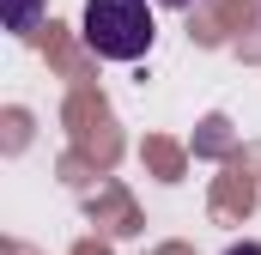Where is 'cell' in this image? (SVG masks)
<instances>
[{
	"mask_svg": "<svg viewBox=\"0 0 261 255\" xmlns=\"http://www.w3.org/2000/svg\"><path fill=\"white\" fill-rule=\"evenodd\" d=\"M152 6H170V12H189L195 0H152Z\"/></svg>",
	"mask_w": 261,
	"mask_h": 255,
	"instance_id": "4",
	"label": "cell"
},
{
	"mask_svg": "<svg viewBox=\"0 0 261 255\" xmlns=\"http://www.w3.org/2000/svg\"><path fill=\"white\" fill-rule=\"evenodd\" d=\"M79 37L97 61H140L158 37L152 24V0H85Z\"/></svg>",
	"mask_w": 261,
	"mask_h": 255,
	"instance_id": "1",
	"label": "cell"
},
{
	"mask_svg": "<svg viewBox=\"0 0 261 255\" xmlns=\"http://www.w3.org/2000/svg\"><path fill=\"white\" fill-rule=\"evenodd\" d=\"M37 18H43V0H6V31L12 37H31Z\"/></svg>",
	"mask_w": 261,
	"mask_h": 255,
	"instance_id": "2",
	"label": "cell"
},
{
	"mask_svg": "<svg viewBox=\"0 0 261 255\" xmlns=\"http://www.w3.org/2000/svg\"><path fill=\"white\" fill-rule=\"evenodd\" d=\"M225 255H261V243H231Z\"/></svg>",
	"mask_w": 261,
	"mask_h": 255,
	"instance_id": "3",
	"label": "cell"
}]
</instances>
